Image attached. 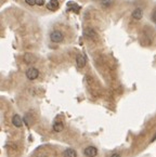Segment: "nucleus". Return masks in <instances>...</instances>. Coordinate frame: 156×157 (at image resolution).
Instances as JSON below:
<instances>
[{
    "label": "nucleus",
    "instance_id": "f03ea898",
    "mask_svg": "<svg viewBox=\"0 0 156 157\" xmlns=\"http://www.w3.org/2000/svg\"><path fill=\"white\" fill-rule=\"evenodd\" d=\"M83 36L87 38V39H91V40H97L98 39V35L95 33V30L91 28V27H87L83 30Z\"/></svg>",
    "mask_w": 156,
    "mask_h": 157
},
{
    "label": "nucleus",
    "instance_id": "0eeeda50",
    "mask_svg": "<svg viewBox=\"0 0 156 157\" xmlns=\"http://www.w3.org/2000/svg\"><path fill=\"white\" fill-rule=\"evenodd\" d=\"M47 8L50 11H56L58 9V0H50L47 5Z\"/></svg>",
    "mask_w": 156,
    "mask_h": 157
},
{
    "label": "nucleus",
    "instance_id": "2eb2a0df",
    "mask_svg": "<svg viewBox=\"0 0 156 157\" xmlns=\"http://www.w3.org/2000/svg\"><path fill=\"white\" fill-rule=\"evenodd\" d=\"M152 20H153V22H155L156 23V9L153 11V14H152Z\"/></svg>",
    "mask_w": 156,
    "mask_h": 157
},
{
    "label": "nucleus",
    "instance_id": "9d476101",
    "mask_svg": "<svg viewBox=\"0 0 156 157\" xmlns=\"http://www.w3.org/2000/svg\"><path fill=\"white\" fill-rule=\"evenodd\" d=\"M67 5H68V9L71 11H73V12H75V13H78V12L80 11V7H79L77 3H75V2H68Z\"/></svg>",
    "mask_w": 156,
    "mask_h": 157
},
{
    "label": "nucleus",
    "instance_id": "20e7f679",
    "mask_svg": "<svg viewBox=\"0 0 156 157\" xmlns=\"http://www.w3.org/2000/svg\"><path fill=\"white\" fill-rule=\"evenodd\" d=\"M83 153L87 157H95L98 155V150L94 146H88L85 148Z\"/></svg>",
    "mask_w": 156,
    "mask_h": 157
},
{
    "label": "nucleus",
    "instance_id": "4468645a",
    "mask_svg": "<svg viewBox=\"0 0 156 157\" xmlns=\"http://www.w3.org/2000/svg\"><path fill=\"white\" fill-rule=\"evenodd\" d=\"M25 2L28 5H36V0H25Z\"/></svg>",
    "mask_w": 156,
    "mask_h": 157
},
{
    "label": "nucleus",
    "instance_id": "f8f14e48",
    "mask_svg": "<svg viewBox=\"0 0 156 157\" xmlns=\"http://www.w3.org/2000/svg\"><path fill=\"white\" fill-rule=\"evenodd\" d=\"M63 128H64V125H63V123H61V121H58V123H55L53 125V130L55 132H61V131H63Z\"/></svg>",
    "mask_w": 156,
    "mask_h": 157
},
{
    "label": "nucleus",
    "instance_id": "a211bd4d",
    "mask_svg": "<svg viewBox=\"0 0 156 157\" xmlns=\"http://www.w3.org/2000/svg\"><path fill=\"white\" fill-rule=\"evenodd\" d=\"M155 139H156V134H155V136H154V138L152 139V142H154V140H155Z\"/></svg>",
    "mask_w": 156,
    "mask_h": 157
},
{
    "label": "nucleus",
    "instance_id": "9b49d317",
    "mask_svg": "<svg viewBox=\"0 0 156 157\" xmlns=\"http://www.w3.org/2000/svg\"><path fill=\"white\" fill-rule=\"evenodd\" d=\"M64 157H77V153L73 148H67L64 151Z\"/></svg>",
    "mask_w": 156,
    "mask_h": 157
},
{
    "label": "nucleus",
    "instance_id": "1a4fd4ad",
    "mask_svg": "<svg viewBox=\"0 0 156 157\" xmlns=\"http://www.w3.org/2000/svg\"><path fill=\"white\" fill-rule=\"evenodd\" d=\"M142 16H143V12L140 8H136V10L132 12V17L134 19V20H141Z\"/></svg>",
    "mask_w": 156,
    "mask_h": 157
},
{
    "label": "nucleus",
    "instance_id": "f3484780",
    "mask_svg": "<svg viewBox=\"0 0 156 157\" xmlns=\"http://www.w3.org/2000/svg\"><path fill=\"white\" fill-rule=\"evenodd\" d=\"M111 157H120V155H119V154H113Z\"/></svg>",
    "mask_w": 156,
    "mask_h": 157
},
{
    "label": "nucleus",
    "instance_id": "7ed1b4c3",
    "mask_svg": "<svg viewBox=\"0 0 156 157\" xmlns=\"http://www.w3.org/2000/svg\"><path fill=\"white\" fill-rule=\"evenodd\" d=\"M26 77L29 79V80H35L39 77V70L35 67H30V68L27 69L26 72Z\"/></svg>",
    "mask_w": 156,
    "mask_h": 157
},
{
    "label": "nucleus",
    "instance_id": "f257e3e1",
    "mask_svg": "<svg viewBox=\"0 0 156 157\" xmlns=\"http://www.w3.org/2000/svg\"><path fill=\"white\" fill-rule=\"evenodd\" d=\"M50 39L52 42H55V44H60L62 42L64 39V36L62 34V32L60 30H53L51 34H50Z\"/></svg>",
    "mask_w": 156,
    "mask_h": 157
},
{
    "label": "nucleus",
    "instance_id": "423d86ee",
    "mask_svg": "<svg viewBox=\"0 0 156 157\" xmlns=\"http://www.w3.org/2000/svg\"><path fill=\"white\" fill-rule=\"evenodd\" d=\"M12 123L14 125V127L16 128H21L23 126V119L20 115H14L12 117Z\"/></svg>",
    "mask_w": 156,
    "mask_h": 157
},
{
    "label": "nucleus",
    "instance_id": "ddd939ff",
    "mask_svg": "<svg viewBox=\"0 0 156 157\" xmlns=\"http://www.w3.org/2000/svg\"><path fill=\"white\" fill-rule=\"evenodd\" d=\"M114 0H101V5L103 8H110L113 5Z\"/></svg>",
    "mask_w": 156,
    "mask_h": 157
},
{
    "label": "nucleus",
    "instance_id": "39448f33",
    "mask_svg": "<svg viewBox=\"0 0 156 157\" xmlns=\"http://www.w3.org/2000/svg\"><path fill=\"white\" fill-rule=\"evenodd\" d=\"M86 56L83 55V54H78L77 56H76V64H77V66L79 68H83L85 67V65H86Z\"/></svg>",
    "mask_w": 156,
    "mask_h": 157
},
{
    "label": "nucleus",
    "instance_id": "6e6552de",
    "mask_svg": "<svg viewBox=\"0 0 156 157\" xmlns=\"http://www.w3.org/2000/svg\"><path fill=\"white\" fill-rule=\"evenodd\" d=\"M24 62L26 64H32L36 62V56L32 53H26L24 55Z\"/></svg>",
    "mask_w": 156,
    "mask_h": 157
},
{
    "label": "nucleus",
    "instance_id": "dca6fc26",
    "mask_svg": "<svg viewBox=\"0 0 156 157\" xmlns=\"http://www.w3.org/2000/svg\"><path fill=\"white\" fill-rule=\"evenodd\" d=\"M44 3V0H36V5H42Z\"/></svg>",
    "mask_w": 156,
    "mask_h": 157
}]
</instances>
